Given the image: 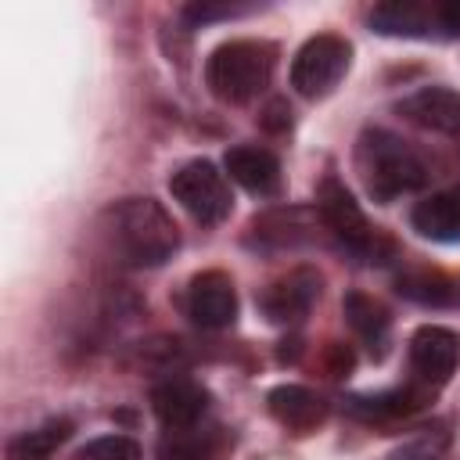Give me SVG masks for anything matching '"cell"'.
Wrapping results in <instances>:
<instances>
[{
  "mask_svg": "<svg viewBox=\"0 0 460 460\" xmlns=\"http://www.w3.org/2000/svg\"><path fill=\"white\" fill-rule=\"evenodd\" d=\"M104 237L126 266H162L180 248L172 216L155 198H122L104 212Z\"/></svg>",
  "mask_w": 460,
  "mask_h": 460,
  "instance_id": "cell-1",
  "label": "cell"
},
{
  "mask_svg": "<svg viewBox=\"0 0 460 460\" xmlns=\"http://www.w3.org/2000/svg\"><path fill=\"white\" fill-rule=\"evenodd\" d=\"M244 11L248 7H241V4H190V7H183V18L190 25H205L212 18H234V14H244Z\"/></svg>",
  "mask_w": 460,
  "mask_h": 460,
  "instance_id": "cell-24",
  "label": "cell"
},
{
  "mask_svg": "<svg viewBox=\"0 0 460 460\" xmlns=\"http://www.w3.org/2000/svg\"><path fill=\"white\" fill-rule=\"evenodd\" d=\"M460 363V334L449 331V327H438V323H424L413 331L410 338V367L417 374V381H424L428 388L431 385H442Z\"/></svg>",
  "mask_w": 460,
  "mask_h": 460,
  "instance_id": "cell-7",
  "label": "cell"
},
{
  "mask_svg": "<svg viewBox=\"0 0 460 460\" xmlns=\"http://www.w3.org/2000/svg\"><path fill=\"white\" fill-rule=\"evenodd\" d=\"M453 198H456V205H460V187H456V190H453Z\"/></svg>",
  "mask_w": 460,
  "mask_h": 460,
  "instance_id": "cell-27",
  "label": "cell"
},
{
  "mask_svg": "<svg viewBox=\"0 0 460 460\" xmlns=\"http://www.w3.org/2000/svg\"><path fill=\"white\" fill-rule=\"evenodd\" d=\"M356 172L374 201H392L428 180L420 155L388 129H363L356 140Z\"/></svg>",
  "mask_w": 460,
  "mask_h": 460,
  "instance_id": "cell-2",
  "label": "cell"
},
{
  "mask_svg": "<svg viewBox=\"0 0 460 460\" xmlns=\"http://www.w3.org/2000/svg\"><path fill=\"white\" fill-rule=\"evenodd\" d=\"M75 460H140V446L129 435H101L86 442Z\"/></svg>",
  "mask_w": 460,
  "mask_h": 460,
  "instance_id": "cell-23",
  "label": "cell"
},
{
  "mask_svg": "<svg viewBox=\"0 0 460 460\" xmlns=\"http://www.w3.org/2000/svg\"><path fill=\"white\" fill-rule=\"evenodd\" d=\"M428 395H431V388L406 385V388H392L381 395H359L349 402V410L363 420H392V417H410L413 410H420L428 402Z\"/></svg>",
  "mask_w": 460,
  "mask_h": 460,
  "instance_id": "cell-17",
  "label": "cell"
},
{
  "mask_svg": "<svg viewBox=\"0 0 460 460\" xmlns=\"http://www.w3.org/2000/svg\"><path fill=\"white\" fill-rule=\"evenodd\" d=\"M316 212H320V223L341 241V248H349L352 255L367 259V262H385L392 255V241L370 226V219L363 216V208L356 205V198L334 180L327 176L320 183V194H316Z\"/></svg>",
  "mask_w": 460,
  "mask_h": 460,
  "instance_id": "cell-4",
  "label": "cell"
},
{
  "mask_svg": "<svg viewBox=\"0 0 460 460\" xmlns=\"http://www.w3.org/2000/svg\"><path fill=\"white\" fill-rule=\"evenodd\" d=\"M410 223L420 237L431 241H456L460 237V205L453 194H428L424 201L413 205Z\"/></svg>",
  "mask_w": 460,
  "mask_h": 460,
  "instance_id": "cell-16",
  "label": "cell"
},
{
  "mask_svg": "<svg viewBox=\"0 0 460 460\" xmlns=\"http://www.w3.org/2000/svg\"><path fill=\"white\" fill-rule=\"evenodd\" d=\"M449 442H453L449 428L446 424H431V428H420L410 438H402L388 453V460H442L446 449H449Z\"/></svg>",
  "mask_w": 460,
  "mask_h": 460,
  "instance_id": "cell-21",
  "label": "cell"
},
{
  "mask_svg": "<svg viewBox=\"0 0 460 460\" xmlns=\"http://www.w3.org/2000/svg\"><path fill=\"white\" fill-rule=\"evenodd\" d=\"M187 313L205 331H223L237 316V291L223 270H205L187 288Z\"/></svg>",
  "mask_w": 460,
  "mask_h": 460,
  "instance_id": "cell-8",
  "label": "cell"
},
{
  "mask_svg": "<svg viewBox=\"0 0 460 460\" xmlns=\"http://www.w3.org/2000/svg\"><path fill=\"white\" fill-rule=\"evenodd\" d=\"M399 111L417 122L420 129H435V133H460V93L442 90V86H424L417 93H410Z\"/></svg>",
  "mask_w": 460,
  "mask_h": 460,
  "instance_id": "cell-12",
  "label": "cell"
},
{
  "mask_svg": "<svg viewBox=\"0 0 460 460\" xmlns=\"http://www.w3.org/2000/svg\"><path fill=\"white\" fill-rule=\"evenodd\" d=\"M226 172L234 183H241L248 194H277L280 190V162L273 151L266 147H255V144H241V147H230L226 158H223Z\"/></svg>",
  "mask_w": 460,
  "mask_h": 460,
  "instance_id": "cell-11",
  "label": "cell"
},
{
  "mask_svg": "<svg viewBox=\"0 0 460 460\" xmlns=\"http://www.w3.org/2000/svg\"><path fill=\"white\" fill-rule=\"evenodd\" d=\"M316 298H320V277L313 270H291L259 295V305L273 323H298Z\"/></svg>",
  "mask_w": 460,
  "mask_h": 460,
  "instance_id": "cell-10",
  "label": "cell"
},
{
  "mask_svg": "<svg viewBox=\"0 0 460 460\" xmlns=\"http://www.w3.org/2000/svg\"><path fill=\"white\" fill-rule=\"evenodd\" d=\"M151 410L165 431L194 428L208 413V392L190 377H165L151 388Z\"/></svg>",
  "mask_w": 460,
  "mask_h": 460,
  "instance_id": "cell-9",
  "label": "cell"
},
{
  "mask_svg": "<svg viewBox=\"0 0 460 460\" xmlns=\"http://www.w3.org/2000/svg\"><path fill=\"white\" fill-rule=\"evenodd\" d=\"M345 320H349V327L356 331V338H359L374 356L385 352L388 331H392V316H388V309H385L374 295L349 291V295H345Z\"/></svg>",
  "mask_w": 460,
  "mask_h": 460,
  "instance_id": "cell-15",
  "label": "cell"
},
{
  "mask_svg": "<svg viewBox=\"0 0 460 460\" xmlns=\"http://www.w3.org/2000/svg\"><path fill=\"white\" fill-rule=\"evenodd\" d=\"M277 68V47L266 40H230L205 61V83L219 101L244 104L259 97Z\"/></svg>",
  "mask_w": 460,
  "mask_h": 460,
  "instance_id": "cell-3",
  "label": "cell"
},
{
  "mask_svg": "<svg viewBox=\"0 0 460 460\" xmlns=\"http://www.w3.org/2000/svg\"><path fill=\"white\" fill-rule=\"evenodd\" d=\"M349 58H352V47L341 36H331V32L313 36L298 47L291 61V86L302 97H323L349 72Z\"/></svg>",
  "mask_w": 460,
  "mask_h": 460,
  "instance_id": "cell-6",
  "label": "cell"
},
{
  "mask_svg": "<svg viewBox=\"0 0 460 460\" xmlns=\"http://www.w3.org/2000/svg\"><path fill=\"white\" fill-rule=\"evenodd\" d=\"M399 291L406 295V298H413V302H424V305H442V302H449V280L438 273V270H406V273H399Z\"/></svg>",
  "mask_w": 460,
  "mask_h": 460,
  "instance_id": "cell-22",
  "label": "cell"
},
{
  "mask_svg": "<svg viewBox=\"0 0 460 460\" xmlns=\"http://www.w3.org/2000/svg\"><path fill=\"white\" fill-rule=\"evenodd\" d=\"M216 431H205L201 424L194 428H176L165 431L162 446H158V460H216Z\"/></svg>",
  "mask_w": 460,
  "mask_h": 460,
  "instance_id": "cell-20",
  "label": "cell"
},
{
  "mask_svg": "<svg viewBox=\"0 0 460 460\" xmlns=\"http://www.w3.org/2000/svg\"><path fill=\"white\" fill-rule=\"evenodd\" d=\"M370 25L385 36H431L438 32V14H435V4L392 0L370 11Z\"/></svg>",
  "mask_w": 460,
  "mask_h": 460,
  "instance_id": "cell-14",
  "label": "cell"
},
{
  "mask_svg": "<svg viewBox=\"0 0 460 460\" xmlns=\"http://www.w3.org/2000/svg\"><path fill=\"white\" fill-rule=\"evenodd\" d=\"M288 122H291V111H288L284 101H273V104L262 111V126H266V129H284Z\"/></svg>",
  "mask_w": 460,
  "mask_h": 460,
  "instance_id": "cell-26",
  "label": "cell"
},
{
  "mask_svg": "<svg viewBox=\"0 0 460 460\" xmlns=\"http://www.w3.org/2000/svg\"><path fill=\"white\" fill-rule=\"evenodd\" d=\"M309 230H313V212H305V208H273V212H266V216H259V219L252 223V234H255L266 248L298 244Z\"/></svg>",
  "mask_w": 460,
  "mask_h": 460,
  "instance_id": "cell-18",
  "label": "cell"
},
{
  "mask_svg": "<svg viewBox=\"0 0 460 460\" xmlns=\"http://www.w3.org/2000/svg\"><path fill=\"white\" fill-rule=\"evenodd\" d=\"M266 402H270V413H273L288 431H298V435L313 431V428L323 424V417H327V402H323L316 392L302 388V385H280V388H273V392L266 395Z\"/></svg>",
  "mask_w": 460,
  "mask_h": 460,
  "instance_id": "cell-13",
  "label": "cell"
},
{
  "mask_svg": "<svg viewBox=\"0 0 460 460\" xmlns=\"http://www.w3.org/2000/svg\"><path fill=\"white\" fill-rule=\"evenodd\" d=\"M72 435V420L65 417H50L32 431H22L7 442V460H47L50 453H58V446Z\"/></svg>",
  "mask_w": 460,
  "mask_h": 460,
  "instance_id": "cell-19",
  "label": "cell"
},
{
  "mask_svg": "<svg viewBox=\"0 0 460 460\" xmlns=\"http://www.w3.org/2000/svg\"><path fill=\"white\" fill-rule=\"evenodd\" d=\"M435 14H438V32L442 36H460V0L435 4Z\"/></svg>",
  "mask_w": 460,
  "mask_h": 460,
  "instance_id": "cell-25",
  "label": "cell"
},
{
  "mask_svg": "<svg viewBox=\"0 0 460 460\" xmlns=\"http://www.w3.org/2000/svg\"><path fill=\"white\" fill-rule=\"evenodd\" d=\"M169 190H172V198H176L198 223H205V226L223 223V219L230 216V205H234L226 176H223L212 162H205V158H194V162L180 165V169L169 176Z\"/></svg>",
  "mask_w": 460,
  "mask_h": 460,
  "instance_id": "cell-5",
  "label": "cell"
}]
</instances>
